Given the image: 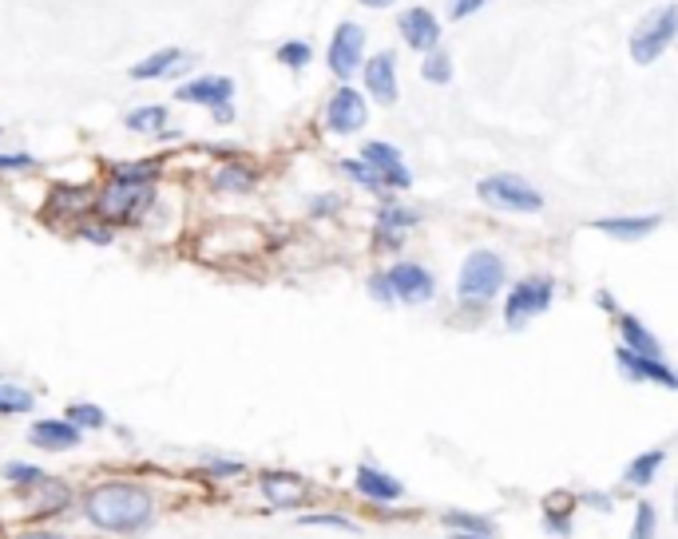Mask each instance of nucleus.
Instances as JSON below:
<instances>
[{
	"label": "nucleus",
	"instance_id": "1",
	"mask_svg": "<svg viewBox=\"0 0 678 539\" xmlns=\"http://www.w3.org/2000/svg\"><path fill=\"white\" fill-rule=\"evenodd\" d=\"M84 512L96 528L127 536V532H139V528L151 524L155 504H151L147 488H139V484H100V488L88 492Z\"/></svg>",
	"mask_w": 678,
	"mask_h": 539
},
{
	"label": "nucleus",
	"instance_id": "2",
	"mask_svg": "<svg viewBox=\"0 0 678 539\" xmlns=\"http://www.w3.org/2000/svg\"><path fill=\"white\" fill-rule=\"evenodd\" d=\"M504 282H508V266H504V258L496 254V250H472L468 258H464V266H460V274H456V302L460 306H468V310H480V306H488L500 290H504Z\"/></svg>",
	"mask_w": 678,
	"mask_h": 539
},
{
	"label": "nucleus",
	"instance_id": "3",
	"mask_svg": "<svg viewBox=\"0 0 678 539\" xmlns=\"http://www.w3.org/2000/svg\"><path fill=\"white\" fill-rule=\"evenodd\" d=\"M675 36H678V4H659L655 12H647V16L631 28V40H627L631 60H635L639 68L655 64V60L675 44Z\"/></svg>",
	"mask_w": 678,
	"mask_h": 539
},
{
	"label": "nucleus",
	"instance_id": "4",
	"mask_svg": "<svg viewBox=\"0 0 678 539\" xmlns=\"http://www.w3.org/2000/svg\"><path fill=\"white\" fill-rule=\"evenodd\" d=\"M476 195L488 203V207H496V211H512V215H536V211H544V195L528 183V179H520V175H488V179H480L476 183Z\"/></svg>",
	"mask_w": 678,
	"mask_h": 539
},
{
	"label": "nucleus",
	"instance_id": "5",
	"mask_svg": "<svg viewBox=\"0 0 678 539\" xmlns=\"http://www.w3.org/2000/svg\"><path fill=\"white\" fill-rule=\"evenodd\" d=\"M552 302H556V282H552V278H540V274L520 278V282L508 290V298H504V325H508V329H524L532 318L548 314Z\"/></svg>",
	"mask_w": 678,
	"mask_h": 539
},
{
	"label": "nucleus",
	"instance_id": "6",
	"mask_svg": "<svg viewBox=\"0 0 678 539\" xmlns=\"http://www.w3.org/2000/svg\"><path fill=\"white\" fill-rule=\"evenodd\" d=\"M155 203V191L151 183H123V179H112L100 195H96V211L108 218V222H135L143 215V207Z\"/></svg>",
	"mask_w": 678,
	"mask_h": 539
},
{
	"label": "nucleus",
	"instance_id": "7",
	"mask_svg": "<svg viewBox=\"0 0 678 539\" xmlns=\"http://www.w3.org/2000/svg\"><path fill=\"white\" fill-rule=\"evenodd\" d=\"M326 64H330V72L338 76L341 84H349L361 72V64H365V28L357 20H341L334 28L330 48H326Z\"/></svg>",
	"mask_w": 678,
	"mask_h": 539
},
{
	"label": "nucleus",
	"instance_id": "8",
	"mask_svg": "<svg viewBox=\"0 0 678 539\" xmlns=\"http://www.w3.org/2000/svg\"><path fill=\"white\" fill-rule=\"evenodd\" d=\"M615 365L619 373L631 381V385H659V389H678V373L663 361V357H647V353H635L631 345L619 341L615 349Z\"/></svg>",
	"mask_w": 678,
	"mask_h": 539
},
{
	"label": "nucleus",
	"instance_id": "9",
	"mask_svg": "<svg viewBox=\"0 0 678 539\" xmlns=\"http://www.w3.org/2000/svg\"><path fill=\"white\" fill-rule=\"evenodd\" d=\"M361 80H365L369 100L393 108V104L401 100V84H397V52H393V48L373 52V56L361 64Z\"/></svg>",
	"mask_w": 678,
	"mask_h": 539
},
{
	"label": "nucleus",
	"instance_id": "10",
	"mask_svg": "<svg viewBox=\"0 0 678 539\" xmlns=\"http://www.w3.org/2000/svg\"><path fill=\"white\" fill-rule=\"evenodd\" d=\"M385 274H389V282H393L397 302H405V306H425V302H433V294H437V278H433L421 262H413V258L393 262Z\"/></svg>",
	"mask_w": 678,
	"mask_h": 539
},
{
	"label": "nucleus",
	"instance_id": "11",
	"mask_svg": "<svg viewBox=\"0 0 678 539\" xmlns=\"http://www.w3.org/2000/svg\"><path fill=\"white\" fill-rule=\"evenodd\" d=\"M397 32H401V40L413 48V52H437L441 48V20H437V12L433 8H425V4H413V8H405L401 16H397Z\"/></svg>",
	"mask_w": 678,
	"mask_h": 539
},
{
	"label": "nucleus",
	"instance_id": "12",
	"mask_svg": "<svg viewBox=\"0 0 678 539\" xmlns=\"http://www.w3.org/2000/svg\"><path fill=\"white\" fill-rule=\"evenodd\" d=\"M365 123H369V100L357 88L341 84L338 92L330 96V104H326V127L334 135H357Z\"/></svg>",
	"mask_w": 678,
	"mask_h": 539
},
{
	"label": "nucleus",
	"instance_id": "13",
	"mask_svg": "<svg viewBox=\"0 0 678 539\" xmlns=\"http://www.w3.org/2000/svg\"><path fill=\"white\" fill-rule=\"evenodd\" d=\"M361 159H365V163H373V167L381 171V179H385V187H389V191H409V187H413V171L405 167V155H401L393 143L369 139V143L361 147Z\"/></svg>",
	"mask_w": 678,
	"mask_h": 539
},
{
	"label": "nucleus",
	"instance_id": "14",
	"mask_svg": "<svg viewBox=\"0 0 678 539\" xmlns=\"http://www.w3.org/2000/svg\"><path fill=\"white\" fill-rule=\"evenodd\" d=\"M417 222H421V215H417L413 207H405V203H397V199H385L381 211H377V226H373L377 246L397 250V246L405 242V234H409Z\"/></svg>",
	"mask_w": 678,
	"mask_h": 539
},
{
	"label": "nucleus",
	"instance_id": "15",
	"mask_svg": "<svg viewBox=\"0 0 678 539\" xmlns=\"http://www.w3.org/2000/svg\"><path fill=\"white\" fill-rule=\"evenodd\" d=\"M175 100L199 104V108H219V104H230V100H234V80H230V76H199V80H187V84H179Z\"/></svg>",
	"mask_w": 678,
	"mask_h": 539
},
{
	"label": "nucleus",
	"instance_id": "16",
	"mask_svg": "<svg viewBox=\"0 0 678 539\" xmlns=\"http://www.w3.org/2000/svg\"><path fill=\"white\" fill-rule=\"evenodd\" d=\"M599 234H611L619 242H639L647 234H655L663 226V215H611V218H595L591 222Z\"/></svg>",
	"mask_w": 678,
	"mask_h": 539
},
{
	"label": "nucleus",
	"instance_id": "17",
	"mask_svg": "<svg viewBox=\"0 0 678 539\" xmlns=\"http://www.w3.org/2000/svg\"><path fill=\"white\" fill-rule=\"evenodd\" d=\"M353 484H357V492H361L365 500H373V504H397V500L405 496L401 480H393L389 472H381V468H373V464H361L357 476H353Z\"/></svg>",
	"mask_w": 678,
	"mask_h": 539
},
{
	"label": "nucleus",
	"instance_id": "18",
	"mask_svg": "<svg viewBox=\"0 0 678 539\" xmlns=\"http://www.w3.org/2000/svg\"><path fill=\"white\" fill-rule=\"evenodd\" d=\"M611 322L619 329V337H623V345H631L635 353H647V357H663V341L647 329V325L639 322L635 314H627V310H615L611 314Z\"/></svg>",
	"mask_w": 678,
	"mask_h": 539
},
{
	"label": "nucleus",
	"instance_id": "19",
	"mask_svg": "<svg viewBox=\"0 0 678 539\" xmlns=\"http://www.w3.org/2000/svg\"><path fill=\"white\" fill-rule=\"evenodd\" d=\"M28 436H32L36 448L60 452V448H76L80 444V425H72L68 417H52V421H36Z\"/></svg>",
	"mask_w": 678,
	"mask_h": 539
},
{
	"label": "nucleus",
	"instance_id": "20",
	"mask_svg": "<svg viewBox=\"0 0 678 539\" xmlns=\"http://www.w3.org/2000/svg\"><path fill=\"white\" fill-rule=\"evenodd\" d=\"M262 492L274 508H294L306 500V484L294 472H262Z\"/></svg>",
	"mask_w": 678,
	"mask_h": 539
},
{
	"label": "nucleus",
	"instance_id": "21",
	"mask_svg": "<svg viewBox=\"0 0 678 539\" xmlns=\"http://www.w3.org/2000/svg\"><path fill=\"white\" fill-rule=\"evenodd\" d=\"M179 64H183V52H179V48H159L155 56H147V60H139V64L131 68V80H135V84H147V80L171 76V68H179Z\"/></svg>",
	"mask_w": 678,
	"mask_h": 539
},
{
	"label": "nucleus",
	"instance_id": "22",
	"mask_svg": "<svg viewBox=\"0 0 678 539\" xmlns=\"http://www.w3.org/2000/svg\"><path fill=\"white\" fill-rule=\"evenodd\" d=\"M663 460H667V452H663V448H651V452H643V456H635V460L627 464L623 480H627L631 488H647V484H651V480L659 476Z\"/></svg>",
	"mask_w": 678,
	"mask_h": 539
},
{
	"label": "nucleus",
	"instance_id": "23",
	"mask_svg": "<svg viewBox=\"0 0 678 539\" xmlns=\"http://www.w3.org/2000/svg\"><path fill=\"white\" fill-rule=\"evenodd\" d=\"M341 171L357 183V187H365V191H373V195H381V199H389L385 191V179H381V171L373 167V163H365V159H341Z\"/></svg>",
	"mask_w": 678,
	"mask_h": 539
},
{
	"label": "nucleus",
	"instance_id": "24",
	"mask_svg": "<svg viewBox=\"0 0 678 539\" xmlns=\"http://www.w3.org/2000/svg\"><path fill=\"white\" fill-rule=\"evenodd\" d=\"M421 80H425V84H437V88L452 84V56L445 48L421 56Z\"/></svg>",
	"mask_w": 678,
	"mask_h": 539
},
{
	"label": "nucleus",
	"instance_id": "25",
	"mask_svg": "<svg viewBox=\"0 0 678 539\" xmlns=\"http://www.w3.org/2000/svg\"><path fill=\"white\" fill-rule=\"evenodd\" d=\"M215 187H219V191H230V195H246V191L254 187V171L242 167V163H226V167H219V175H215Z\"/></svg>",
	"mask_w": 678,
	"mask_h": 539
},
{
	"label": "nucleus",
	"instance_id": "26",
	"mask_svg": "<svg viewBox=\"0 0 678 539\" xmlns=\"http://www.w3.org/2000/svg\"><path fill=\"white\" fill-rule=\"evenodd\" d=\"M163 123H167V108L163 104H147V108L127 111V127L139 131V135H155V131H163Z\"/></svg>",
	"mask_w": 678,
	"mask_h": 539
},
{
	"label": "nucleus",
	"instance_id": "27",
	"mask_svg": "<svg viewBox=\"0 0 678 539\" xmlns=\"http://www.w3.org/2000/svg\"><path fill=\"white\" fill-rule=\"evenodd\" d=\"M36 397L20 385H0V417H16V413H32Z\"/></svg>",
	"mask_w": 678,
	"mask_h": 539
},
{
	"label": "nucleus",
	"instance_id": "28",
	"mask_svg": "<svg viewBox=\"0 0 678 539\" xmlns=\"http://www.w3.org/2000/svg\"><path fill=\"white\" fill-rule=\"evenodd\" d=\"M278 64L282 68H294V72H302L310 60H314V48L306 44V40H286V44H278Z\"/></svg>",
	"mask_w": 678,
	"mask_h": 539
},
{
	"label": "nucleus",
	"instance_id": "29",
	"mask_svg": "<svg viewBox=\"0 0 678 539\" xmlns=\"http://www.w3.org/2000/svg\"><path fill=\"white\" fill-rule=\"evenodd\" d=\"M441 520H445V528H452V532H480V536H492V520H488V516H472V512H445Z\"/></svg>",
	"mask_w": 678,
	"mask_h": 539
},
{
	"label": "nucleus",
	"instance_id": "30",
	"mask_svg": "<svg viewBox=\"0 0 678 539\" xmlns=\"http://www.w3.org/2000/svg\"><path fill=\"white\" fill-rule=\"evenodd\" d=\"M159 175V163H115L112 179H123V183H151Z\"/></svg>",
	"mask_w": 678,
	"mask_h": 539
},
{
	"label": "nucleus",
	"instance_id": "31",
	"mask_svg": "<svg viewBox=\"0 0 678 539\" xmlns=\"http://www.w3.org/2000/svg\"><path fill=\"white\" fill-rule=\"evenodd\" d=\"M4 476H8L16 488H40V484L48 480V472H44V468H36V464H8V468H4Z\"/></svg>",
	"mask_w": 678,
	"mask_h": 539
},
{
	"label": "nucleus",
	"instance_id": "32",
	"mask_svg": "<svg viewBox=\"0 0 678 539\" xmlns=\"http://www.w3.org/2000/svg\"><path fill=\"white\" fill-rule=\"evenodd\" d=\"M68 421L80 425V429H104V425H108V417H104L100 405H72V409H68Z\"/></svg>",
	"mask_w": 678,
	"mask_h": 539
},
{
	"label": "nucleus",
	"instance_id": "33",
	"mask_svg": "<svg viewBox=\"0 0 678 539\" xmlns=\"http://www.w3.org/2000/svg\"><path fill=\"white\" fill-rule=\"evenodd\" d=\"M655 528H659V516L651 504H635V528H631V539H655Z\"/></svg>",
	"mask_w": 678,
	"mask_h": 539
},
{
	"label": "nucleus",
	"instance_id": "34",
	"mask_svg": "<svg viewBox=\"0 0 678 539\" xmlns=\"http://www.w3.org/2000/svg\"><path fill=\"white\" fill-rule=\"evenodd\" d=\"M302 524H306V528H341V532H357V524H353V520L334 516V512H314V516H302Z\"/></svg>",
	"mask_w": 678,
	"mask_h": 539
},
{
	"label": "nucleus",
	"instance_id": "35",
	"mask_svg": "<svg viewBox=\"0 0 678 539\" xmlns=\"http://www.w3.org/2000/svg\"><path fill=\"white\" fill-rule=\"evenodd\" d=\"M369 294H373V302H381V306H393V302H397L393 282H389V274H385V270H377V274L369 278Z\"/></svg>",
	"mask_w": 678,
	"mask_h": 539
},
{
	"label": "nucleus",
	"instance_id": "36",
	"mask_svg": "<svg viewBox=\"0 0 678 539\" xmlns=\"http://www.w3.org/2000/svg\"><path fill=\"white\" fill-rule=\"evenodd\" d=\"M544 528H548L552 536H571V520H567L564 508H552V504H548V512H544Z\"/></svg>",
	"mask_w": 678,
	"mask_h": 539
},
{
	"label": "nucleus",
	"instance_id": "37",
	"mask_svg": "<svg viewBox=\"0 0 678 539\" xmlns=\"http://www.w3.org/2000/svg\"><path fill=\"white\" fill-rule=\"evenodd\" d=\"M484 4H488V0H449V20H468V16H476Z\"/></svg>",
	"mask_w": 678,
	"mask_h": 539
},
{
	"label": "nucleus",
	"instance_id": "38",
	"mask_svg": "<svg viewBox=\"0 0 678 539\" xmlns=\"http://www.w3.org/2000/svg\"><path fill=\"white\" fill-rule=\"evenodd\" d=\"M341 207L338 195H318V199H310V215H334Z\"/></svg>",
	"mask_w": 678,
	"mask_h": 539
},
{
	"label": "nucleus",
	"instance_id": "39",
	"mask_svg": "<svg viewBox=\"0 0 678 539\" xmlns=\"http://www.w3.org/2000/svg\"><path fill=\"white\" fill-rule=\"evenodd\" d=\"M28 167H36L32 155H0V171H28Z\"/></svg>",
	"mask_w": 678,
	"mask_h": 539
},
{
	"label": "nucleus",
	"instance_id": "40",
	"mask_svg": "<svg viewBox=\"0 0 678 539\" xmlns=\"http://www.w3.org/2000/svg\"><path fill=\"white\" fill-rule=\"evenodd\" d=\"M207 468H211L215 476H238V472H242L238 460H215V456H207Z\"/></svg>",
	"mask_w": 678,
	"mask_h": 539
},
{
	"label": "nucleus",
	"instance_id": "41",
	"mask_svg": "<svg viewBox=\"0 0 678 539\" xmlns=\"http://www.w3.org/2000/svg\"><path fill=\"white\" fill-rule=\"evenodd\" d=\"M583 504H591V508H599V512H607V508H611V500H607L603 492H587V496H583Z\"/></svg>",
	"mask_w": 678,
	"mask_h": 539
},
{
	"label": "nucleus",
	"instance_id": "42",
	"mask_svg": "<svg viewBox=\"0 0 678 539\" xmlns=\"http://www.w3.org/2000/svg\"><path fill=\"white\" fill-rule=\"evenodd\" d=\"M80 238H88V242H112V234H108V230H92V226H84V230H80Z\"/></svg>",
	"mask_w": 678,
	"mask_h": 539
},
{
	"label": "nucleus",
	"instance_id": "43",
	"mask_svg": "<svg viewBox=\"0 0 678 539\" xmlns=\"http://www.w3.org/2000/svg\"><path fill=\"white\" fill-rule=\"evenodd\" d=\"M211 115H215L219 123H230V119H234V108H230V104H219V108H211Z\"/></svg>",
	"mask_w": 678,
	"mask_h": 539
},
{
	"label": "nucleus",
	"instance_id": "44",
	"mask_svg": "<svg viewBox=\"0 0 678 539\" xmlns=\"http://www.w3.org/2000/svg\"><path fill=\"white\" fill-rule=\"evenodd\" d=\"M595 302H599V310H607V314H615V310H619V302H611V294H607V290H603Z\"/></svg>",
	"mask_w": 678,
	"mask_h": 539
},
{
	"label": "nucleus",
	"instance_id": "45",
	"mask_svg": "<svg viewBox=\"0 0 678 539\" xmlns=\"http://www.w3.org/2000/svg\"><path fill=\"white\" fill-rule=\"evenodd\" d=\"M365 8H389V4H397V0H361Z\"/></svg>",
	"mask_w": 678,
	"mask_h": 539
},
{
	"label": "nucleus",
	"instance_id": "46",
	"mask_svg": "<svg viewBox=\"0 0 678 539\" xmlns=\"http://www.w3.org/2000/svg\"><path fill=\"white\" fill-rule=\"evenodd\" d=\"M452 539H492V536H480V532H452Z\"/></svg>",
	"mask_w": 678,
	"mask_h": 539
},
{
	"label": "nucleus",
	"instance_id": "47",
	"mask_svg": "<svg viewBox=\"0 0 678 539\" xmlns=\"http://www.w3.org/2000/svg\"><path fill=\"white\" fill-rule=\"evenodd\" d=\"M20 539H64V536H52V532H28V536H20Z\"/></svg>",
	"mask_w": 678,
	"mask_h": 539
},
{
	"label": "nucleus",
	"instance_id": "48",
	"mask_svg": "<svg viewBox=\"0 0 678 539\" xmlns=\"http://www.w3.org/2000/svg\"><path fill=\"white\" fill-rule=\"evenodd\" d=\"M0 135H4V131H0Z\"/></svg>",
	"mask_w": 678,
	"mask_h": 539
}]
</instances>
